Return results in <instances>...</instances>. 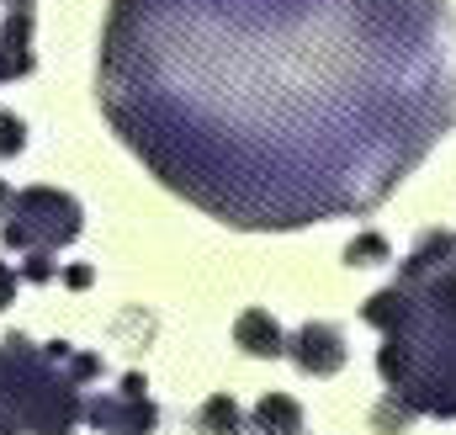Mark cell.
<instances>
[{
    "label": "cell",
    "mask_w": 456,
    "mask_h": 435,
    "mask_svg": "<svg viewBox=\"0 0 456 435\" xmlns=\"http://www.w3.org/2000/svg\"><path fill=\"white\" fill-rule=\"evenodd\" d=\"M11 5H32V0H11Z\"/></svg>",
    "instance_id": "obj_16"
},
{
    "label": "cell",
    "mask_w": 456,
    "mask_h": 435,
    "mask_svg": "<svg viewBox=\"0 0 456 435\" xmlns=\"http://www.w3.org/2000/svg\"><path fill=\"white\" fill-rule=\"evenodd\" d=\"M86 420L96 431H122V435H149L159 425V409L143 398V393H107V398H91L86 404Z\"/></svg>",
    "instance_id": "obj_3"
},
{
    "label": "cell",
    "mask_w": 456,
    "mask_h": 435,
    "mask_svg": "<svg viewBox=\"0 0 456 435\" xmlns=\"http://www.w3.org/2000/svg\"><path fill=\"white\" fill-rule=\"evenodd\" d=\"M21 276H27V282H48V276H53V255H27Z\"/></svg>",
    "instance_id": "obj_11"
},
{
    "label": "cell",
    "mask_w": 456,
    "mask_h": 435,
    "mask_svg": "<svg viewBox=\"0 0 456 435\" xmlns=\"http://www.w3.org/2000/svg\"><path fill=\"white\" fill-rule=\"evenodd\" d=\"M11 202H16V197H11V186L0 181V223H5V213H11Z\"/></svg>",
    "instance_id": "obj_15"
},
{
    "label": "cell",
    "mask_w": 456,
    "mask_h": 435,
    "mask_svg": "<svg viewBox=\"0 0 456 435\" xmlns=\"http://www.w3.org/2000/svg\"><path fill=\"white\" fill-rule=\"evenodd\" d=\"M287 356L308 372V377H330L345 366V334L335 324H303L287 340Z\"/></svg>",
    "instance_id": "obj_4"
},
{
    "label": "cell",
    "mask_w": 456,
    "mask_h": 435,
    "mask_svg": "<svg viewBox=\"0 0 456 435\" xmlns=\"http://www.w3.org/2000/svg\"><path fill=\"white\" fill-rule=\"evenodd\" d=\"M32 70V11L11 5V16L0 21V86L21 80Z\"/></svg>",
    "instance_id": "obj_5"
},
{
    "label": "cell",
    "mask_w": 456,
    "mask_h": 435,
    "mask_svg": "<svg viewBox=\"0 0 456 435\" xmlns=\"http://www.w3.org/2000/svg\"><path fill=\"white\" fill-rule=\"evenodd\" d=\"M102 107L224 223L366 213L452 127L456 16L446 0H112Z\"/></svg>",
    "instance_id": "obj_1"
},
{
    "label": "cell",
    "mask_w": 456,
    "mask_h": 435,
    "mask_svg": "<svg viewBox=\"0 0 456 435\" xmlns=\"http://www.w3.org/2000/svg\"><path fill=\"white\" fill-rule=\"evenodd\" d=\"M91 276H96L91 266H69V271H64V282H69V287H91Z\"/></svg>",
    "instance_id": "obj_13"
},
{
    "label": "cell",
    "mask_w": 456,
    "mask_h": 435,
    "mask_svg": "<svg viewBox=\"0 0 456 435\" xmlns=\"http://www.w3.org/2000/svg\"><path fill=\"white\" fill-rule=\"evenodd\" d=\"M345 260H350V266H382V260H393V250H387L382 234H355L350 250H345Z\"/></svg>",
    "instance_id": "obj_9"
},
{
    "label": "cell",
    "mask_w": 456,
    "mask_h": 435,
    "mask_svg": "<svg viewBox=\"0 0 456 435\" xmlns=\"http://www.w3.org/2000/svg\"><path fill=\"white\" fill-rule=\"evenodd\" d=\"M27 149V122L16 117V111H0V154L11 160V154H21Z\"/></svg>",
    "instance_id": "obj_10"
},
{
    "label": "cell",
    "mask_w": 456,
    "mask_h": 435,
    "mask_svg": "<svg viewBox=\"0 0 456 435\" xmlns=\"http://www.w3.org/2000/svg\"><path fill=\"white\" fill-rule=\"evenodd\" d=\"M0 234H5L11 250L53 255V250H64V244L80 239V202L64 197V192H53V186H27V192H16Z\"/></svg>",
    "instance_id": "obj_2"
},
{
    "label": "cell",
    "mask_w": 456,
    "mask_h": 435,
    "mask_svg": "<svg viewBox=\"0 0 456 435\" xmlns=\"http://www.w3.org/2000/svg\"><path fill=\"white\" fill-rule=\"evenodd\" d=\"M197 431L202 435H239L244 431V414H239V404H233L228 393H213V398L197 409Z\"/></svg>",
    "instance_id": "obj_8"
},
{
    "label": "cell",
    "mask_w": 456,
    "mask_h": 435,
    "mask_svg": "<svg viewBox=\"0 0 456 435\" xmlns=\"http://www.w3.org/2000/svg\"><path fill=\"white\" fill-rule=\"evenodd\" d=\"M233 340H239L249 356H281V350H287V334H281V324H276L265 308H244L239 324H233Z\"/></svg>",
    "instance_id": "obj_6"
},
{
    "label": "cell",
    "mask_w": 456,
    "mask_h": 435,
    "mask_svg": "<svg viewBox=\"0 0 456 435\" xmlns=\"http://www.w3.org/2000/svg\"><path fill=\"white\" fill-rule=\"evenodd\" d=\"M16 431H21V425H16V414H11V409L0 404V435H16Z\"/></svg>",
    "instance_id": "obj_14"
},
{
    "label": "cell",
    "mask_w": 456,
    "mask_h": 435,
    "mask_svg": "<svg viewBox=\"0 0 456 435\" xmlns=\"http://www.w3.org/2000/svg\"><path fill=\"white\" fill-rule=\"evenodd\" d=\"M255 431L260 435H297L303 431V409H297V398H287V393L260 398V404H255Z\"/></svg>",
    "instance_id": "obj_7"
},
{
    "label": "cell",
    "mask_w": 456,
    "mask_h": 435,
    "mask_svg": "<svg viewBox=\"0 0 456 435\" xmlns=\"http://www.w3.org/2000/svg\"><path fill=\"white\" fill-rule=\"evenodd\" d=\"M11 298H16V271H11V266L0 260V308H5Z\"/></svg>",
    "instance_id": "obj_12"
}]
</instances>
